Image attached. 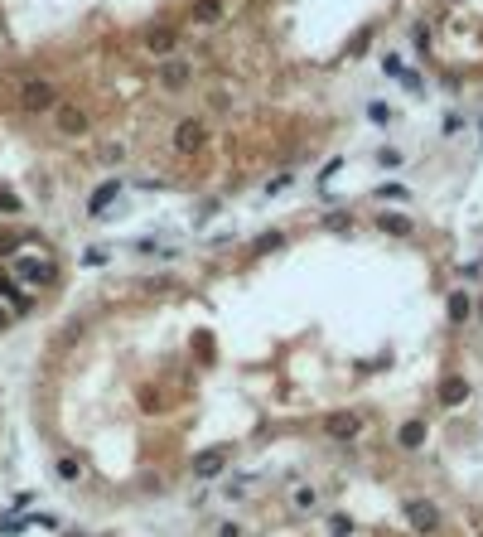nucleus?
<instances>
[{
	"label": "nucleus",
	"instance_id": "nucleus-5",
	"mask_svg": "<svg viewBox=\"0 0 483 537\" xmlns=\"http://www.w3.org/2000/svg\"><path fill=\"white\" fill-rule=\"evenodd\" d=\"M116 199H121V179H106V184H97L92 199H88V214H92V218L111 214V209H116Z\"/></svg>",
	"mask_w": 483,
	"mask_h": 537
},
{
	"label": "nucleus",
	"instance_id": "nucleus-24",
	"mask_svg": "<svg viewBox=\"0 0 483 537\" xmlns=\"http://www.w3.org/2000/svg\"><path fill=\"white\" fill-rule=\"evenodd\" d=\"M401 160H406V155H401V150H391V145H386V150H377V165H382V170H396Z\"/></svg>",
	"mask_w": 483,
	"mask_h": 537
},
{
	"label": "nucleus",
	"instance_id": "nucleus-3",
	"mask_svg": "<svg viewBox=\"0 0 483 537\" xmlns=\"http://www.w3.org/2000/svg\"><path fill=\"white\" fill-rule=\"evenodd\" d=\"M382 68L391 73V78H396V83H401V88H406V93H416V97L425 93V78H420L416 68H406V63H401L396 54H386V58H382Z\"/></svg>",
	"mask_w": 483,
	"mask_h": 537
},
{
	"label": "nucleus",
	"instance_id": "nucleus-35",
	"mask_svg": "<svg viewBox=\"0 0 483 537\" xmlns=\"http://www.w3.org/2000/svg\"><path fill=\"white\" fill-rule=\"evenodd\" d=\"M479 537H483V533H479Z\"/></svg>",
	"mask_w": 483,
	"mask_h": 537
},
{
	"label": "nucleus",
	"instance_id": "nucleus-8",
	"mask_svg": "<svg viewBox=\"0 0 483 537\" xmlns=\"http://www.w3.org/2000/svg\"><path fill=\"white\" fill-rule=\"evenodd\" d=\"M145 49H150V54H165V58H170V54L179 49V29H170V24H155V29H150V39H145Z\"/></svg>",
	"mask_w": 483,
	"mask_h": 537
},
{
	"label": "nucleus",
	"instance_id": "nucleus-33",
	"mask_svg": "<svg viewBox=\"0 0 483 537\" xmlns=\"http://www.w3.org/2000/svg\"><path fill=\"white\" fill-rule=\"evenodd\" d=\"M479 136H483V116H479Z\"/></svg>",
	"mask_w": 483,
	"mask_h": 537
},
{
	"label": "nucleus",
	"instance_id": "nucleus-20",
	"mask_svg": "<svg viewBox=\"0 0 483 537\" xmlns=\"http://www.w3.org/2000/svg\"><path fill=\"white\" fill-rule=\"evenodd\" d=\"M329 533L334 537H353V518H348V513H334V518H329Z\"/></svg>",
	"mask_w": 483,
	"mask_h": 537
},
{
	"label": "nucleus",
	"instance_id": "nucleus-11",
	"mask_svg": "<svg viewBox=\"0 0 483 537\" xmlns=\"http://www.w3.org/2000/svg\"><path fill=\"white\" fill-rule=\"evenodd\" d=\"M440 402H445V407H464V402H469V383H464V378H445V383H440Z\"/></svg>",
	"mask_w": 483,
	"mask_h": 537
},
{
	"label": "nucleus",
	"instance_id": "nucleus-10",
	"mask_svg": "<svg viewBox=\"0 0 483 537\" xmlns=\"http://www.w3.org/2000/svg\"><path fill=\"white\" fill-rule=\"evenodd\" d=\"M189 78H193V68L184 58H170V63L160 68V83H165V88H189Z\"/></svg>",
	"mask_w": 483,
	"mask_h": 537
},
{
	"label": "nucleus",
	"instance_id": "nucleus-17",
	"mask_svg": "<svg viewBox=\"0 0 483 537\" xmlns=\"http://www.w3.org/2000/svg\"><path fill=\"white\" fill-rule=\"evenodd\" d=\"M193 19H198V24L222 19V0H198V5H193Z\"/></svg>",
	"mask_w": 483,
	"mask_h": 537
},
{
	"label": "nucleus",
	"instance_id": "nucleus-14",
	"mask_svg": "<svg viewBox=\"0 0 483 537\" xmlns=\"http://www.w3.org/2000/svg\"><path fill=\"white\" fill-rule=\"evenodd\" d=\"M445 310H450V324H464L474 315V300H469L464 291H450V305H445Z\"/></svg>",
	"mask_w": 483,
	"mask_h": 537
},
{
	"label": "nucleus",
	"instance_id": "nucleus-7",
	"mask_svg": "<svg viewBox=\"0 0 483 537\" xmlns=\"http://www.w3.org/2000/svg\"><path fill=\"white\" fill-rule=\"evenodd\" d=\"M203 121H179V131H174V150L179 155H193V150H203Z\"/></svg>",
	"mask_w": 483,
	"mask_h": 537
},
{
	"label": "nucleus",
	"instance_id": "nucleus-25",
	"mask_svg": "<svg viewBox=\"0 0 483 537\" xmlns=\"http://www.w3.org/2000/svg\"><path fill=\"white\" fill-rule=\"evenodd\" d=\"M106 257H111L106 247H88V252H83V266H106Z\"/></svg>",
	"mask_w": 483,
	"mask_h": 537
},
{
	"label": "nucleus",
	"instance_id": "nucleus-29",
	"mask_svg": "<svg viewBox=\"0 0 483 537\" xmlns=\"http://www.w3.org/2000/svg\"><path fill=\"white\" fill-rule=\"evenodd\" d=\"M338 170H343V160H329V165H324V170H319V184H329V179H334V175H338Z\"/></svg>",
	"mask_w": 483,
	"mask_h": 537
},
{
	"label": "nucleus",
	"instance_id": "nucleus-22",
	"mask_svg": "<svg viewBox=\"0 0 483 537\" xmlns=\"http://www.w3.org/2000/svg\"><path fill=\"white\" fill-rule=\"evenodd\" d=\"M368 116H373V126H391V107L386 102H368Z\"/></svg>",
	"mask_w": 483,
	"mask_h": 537
},
{
	"label": "nucleus",
	"instance_id": "nucleus-2",
	"mask_svg": "<svg viewBox=\"0 0 483 537\" xmlns=\"http://www.w3.org/2000/svg\"><path fill=\"white\" fill-rule=\"evenodd\" d=\"M406 523H411L416 533H435V528H440V508L425 504V499H416V504H406Z\"/></svg>",
	"mask_w": 483,
	"mask_h": 537
},
{
	"label": "nucleus",
	"instance_id": "nucleus-13",
	"mask_svg": "<svg viewBox=\"0 0 483 537\" xmlns=\"http://www.w3.org/2000/svg\"><path fill=\"white\" fill-rule=\"evenodd\" d=\"M0 296L15 305V315H24L29 305H34V291H24V286H15V281H0Z\"/></svg>",
	"mask_w": 483,
	"mask_h": 537
},
{
	"label": "nucleus",
	"instance_id": "nucleus-30",
	"mask_svg": "<svg viewBox=\"0 0 483 537\" xmlns=\"http://www.w3.org/2000/svg\"><path fill=\"white\" fill-rule=\"evenodd\" d=\"M29 504H34V494H29V489H24V494H15V499H10V508H15V513H24V508H29Z\"/></svg>",
	"mask_w": 483,
	"mask_h": 537
},
{
	"label": "nucleus",
	"instance_id": "nucleus-23",
	"mask_svg": "<svg viewBox=\"0 0 483 537\" xmlns=\"http://www.w3.org/2000/svg\"><path fill=\"white\" fill-rule=\"evenodd\" d=\"M440 131H445V136H459V131H464V116H459V111H445Z\"/></svg>",
	"mask_w": 483,
	"mask_h": 537
},
{
	"label": "nucleus",
	"instance_id": "nucleus-34",
	"mask_svg": "<svg viewBox=\"0 0 483 537\" xmlns=\"http://www.w3.org/2000/svg\"><path fill=\"white\" fill-rule=\"evenodd\" d=\"M479 310H483V300H479Z\"/></svg>",
	"mask_w": 483,
	"mask_h": 537
},
{
	"label": "nucleus",
	"instance_id": "nucleus-9",
	"mask_svg": "<svg viewBox=\"0 0 483 537\" xmlns=\"http://www.w3.org/2000/svg\"><path fill=\"white\" fill-rule=\"evenodd\" d=\"M227 470V450H203L198 460H193V474L198 479H213V474H222Z\"/></svg>",
	"mask_w": 483,
	"mask_h": 537
},
{
	"label": "nucleus",
	"instance_id": "nucleus-21",
	"mask_svg": "<svg viewBox=\"0 0 483 537\" xmlns=\"http://www.w3.org/2000/svg\"><path fill=\"white\" fill-rule=\"evenodd\" d=\"M78 474H83L78 455H63V460H58V479H78Z\"/></svg>",
	"mask_w": 483,
	"mask_h": 537
},
{
	"label": "nucleus",
	"instance_id": "nucleus-26",
	"mask_svg": "<svg viewBox=\"0 0 483 537\" xmlns=\"http://www.w3.org/2000/svg\"><path fill=\"white\" fill-rule=\"evenodd\" d=\"M24 528H29V523H24V518H10V513H0V533H24Z\"/></svg>",
	"mask_w": 483,
	"mask_h": 537
},
{
	"label": "nucleus",
	"instance_id": "nucleus-28",
	"mask_svg": "<svg viewBox=\"0 0 483 537\" xmlns=\"http://www.w3.org/2000/svg\"><path fill=\"white\" fill-rule=\"evenodd\" d=\"M281 242H286V232H266V237H261V242H256V252H276V247H281Z\"/></svg>",
	"mask_w": 483,
	"mask_h": 537
},
{
	"label": "nucleus",
	"instance_id": "nucleus-12",
	"mask_svg": "<svg viewBox=\"0 0 483 537\" xmlns=\"http://www.w3.org/2000/svg\"><path fill=\"white\" fill-rule=\"evenodd\" d=\"M54 121H58V131H63V136H83V131H88V116H83L78 107H58Z\"/></svg>",
	"mask_w": 483,
	"mask_h": 537
},
{
	"label": "nucleus",
	"instance_id": "nucleus-32",
	"mask_svg": "<svg viewBox=\"0 0 483 537\" xmlns=\"http://www.w3.org/2000/svg\"><path fill=\"white\" fill-rule=\"evenodd\" d=\"M218 537H242V528L237 523H218Z\"/></svg>",
	"mask_w": 483,
	"mask_h": 537
},
{
	"label": "nucleus",
	"instance_id": "nucleus-6",
	"mask_svg": "<svg viewBox=\"0 0 483 537\" xmlns=\"http://www.w3.org/2000/svg\"><path fill=\"white\" fill-rule=\"evenodd\" d=\"M363 431V417L358 412H334L329 422H324V435H334V440H353Z\"/></svg>",
	"mask_w": 483,
	"mask_h": 537
},
{
	"label": "nucleus",
	"instance_id": "nucleus-4",
	"mask_svg": "<svg viewBox=\"0 0 483 537\" xmlns=\"http://www.w3.org/2000/svg\"><path fill=\"white\" fill-rule=\"evenodd\" d=\"M19 107H24V111H49V107H54V88L39 83V78L24 83V88H19Z\"/></svg>",
	"mask_w": 483,
	"mask_h": 537
},
{
	"label": "nucleus",
	"instance_id": "nucleus-31",
	"mask_svg": "<svg viewBox=\"0 0 483 537\" xmlns=\"http://www.w3.org/2000/svg\"><path fill=\"white\" fill-rule=\"evenodd\" d=\"M0 214H19V199L15 194H0Z\"/></svg>",
	"mask_w": 483,
	"mask_h": 537
},
{
	"label": "nucleus",
	"instance_id": "nucleus-15",
	"mask_svg": "<svg viewBox=\"0 0 483 537\" xmlns=\"http://www.w3.org/2000/svg\"><path fill=\"white\" fill-rule=\"evenodd\" d=\"M396 440H401V450H420L425 445V422H406L396 431Z\"/></svg>",
	"mask_w": 483,
	"mask_h": 537
},
{
	"label": "nucleus",
	"instance_id": "nucleus-27",
	"mask_svg": "<svg viewBox=\"0 0 483 537\" xmlns=\"http://www.w3.org/2000/svg\"><path fill=\"white\" fill-rule=\"evenodd\" d=\"M97 160H101V165H121V160H126V150H121V145H106Z\"/></svg>",
	"mask_w": 483,
	"mask_h": 537
},
{
	"label": "nucleus",
	"instance_id": "nucleus-16",
	"mask_svg": "<svg viewBox=\"0 0 483 537\" xmlns=\"http://www.w3.org/2000/svg\"><path fill=\"white\" fill-rule=\"evenodd\" d=\"M377 227H382V232H391V237H406V232H411V218H401V214H377Z\"/></svg>",
	"mask_w": 483,
	"mask_h": 537
},
{
	"label": "nucleus",
	"instance_id": "nucleus-1",
	"mask_svg": "<svg viewBox=\"0 0 483 537\" xmlns=\"http://www.w3.org/2000/svg\"><path fill=\"white\" fill-rule=\"evenodd\" d=\"M10 276H15L19 286H29V291H44V286H54L58 266H54V257H44V252H24V257L10 262Z\"/></svg>",
	"mask_w": 483,
	"mask_h": 537
},
{
	"label": "nucleus",
	"instance_id": "nucleus-19",
	"mask_svg": "<svg viewBox=\"0 0 483 537\" xmlns=\"http://www.w3.org/2000/svg\"><path fill=\"white\" fill-rule=\"evenodd\" d=\"M295 508H300V513H314V508H319V494H314L309 484H300V489H295Z\"/></svg>",
	"mask_w": 483,
	"mask_h": 537
},
{
	"label": "nucleus",
	"instance_id": "nucleus-18",
	"mask_svg": "<svg viewBox=\"0 0 483 537\" xmlns=\"http://www.w3.org/2000/svg\"><path fill=\"white\" fill-rule=\"evenodd\" d=\"M377 199H382V204H406V199H411V189L391 179V184H382V189H377Z\"/></svg>",
	"mask_w": 483,
	"mask_h": 537
}]
</instances>
